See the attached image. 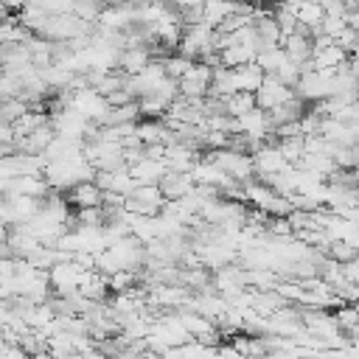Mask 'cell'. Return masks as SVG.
<instances>
[{
    "label": "cell",
    "instance_id": "1",
    "mask_svg": "<svg viewBox=\"0 0 359 359\" xmlns=\"http://www.w3.org/2000/svg\"><path fill=\"white\" fill-rule=\"evenodd\" d=\"M292 98H297V90L289 87V84H283L275 73H266L264 84H261L258 93H255V101H258V107H264V109H272V107L286 104V101H292Z\"/></svg>",
    "mask_w": 359,
    "mask_h": 359
},
{
    "label": "cell",
    "instance_id": "5",
    "mask_svg": "<svg viewBox=\"0 0 359 359\" xmlns=\"http://www.w3.org/2000/svg\"><path fill=\"white\" fill-rule=\"evenodd\" d=\"M70 202L76 208H90V205H104V188L95 180L87 182H76L70 188Z\"/></svg>",
    "mask_w": 359,
    "mask_h": 359
},
{
    "label": "cell",
    "instance_id": "14",
    "mask_svg": "<svg viewBox=\"0 0 359 359\" xmlns=\"http://www.w3.org/2000/svg\"><path fill=\"white\" fill-rule=\"evenodd\" d=\"M286 48L283 45H278V48H266V50H258V56H255V62L266 70V73H275L283 62H286Z\"/></svg>",
    "mask_w": 359,
    "mask_h": 359
},
{
    "label": "cell",
    "instance_id": "17",
    "mask_svg": "<svg viewBox=\"0 0 359 359\" xmlns=\"http://www.w3.org/2000/svg\"><path fill=\"white\" fill-rule=\"evenodd\" d=\"M334 317H337V323H339L342 331H351L359 323V303H339V309H337Z\"/></svg>",
    "mask_w": 359,
    "mask_h": 359
},
{
    "label": "cell",
    "instance_id": "9",
    "mask_svg": "<svg viewBox=\"0 0 359 359\" xmlns=\"http://www.w3.org/2000/svg\"><path fill=\"white\" fill-rule=\"evenodd\" d=\"M255 56H258V48H255V45H250V42H236V45H230V48L222 50V65H227V67H241V65H247V62H255Z\"/></svg>",
    "mask_w": 359,
    "mask_h": 359
},
{
    "label": "cell",
    "instance_id": "4",
    "mask_svg": "<svg viewBox=\"0 0 359 359\" xmlns=\"http://www.w3.org/2000/svg\"><path fill=\"white\" fill-rule=\"evenodd\" d=\"M196 163H199V157H196V149L191 143L177 140V143L165 146V165L171 171H194Z\"/></svg>",
    "mask_w": 359,
    "mask_h": 359
},
{
    "label": "cell",
    "instance_id": "8",
    "mask_svg": "<svg viewBox=\"0 0 359 359\" xmlns=\"http://www.w3.org/2000/svg\"><path fill=\"white\" fill-rule=\"evenodd\" d=\"M264 79H266V70H264L258 62H247V65L236 67V87H238V90L258 93V87L264 84Z\"/></svg>",
    "mask_w": 359,
    "mask_h": 359
},
{
    "label": "cell",
    "instance_id": "2",
    "mask_svg": "<svg viewBox=\"0 0 359 359\" xmlns=\"http://www.w3.org/2000/svg\"><path fill=\"white\" fill-rule=\"evenodd\" d=\"M81 264L76 261H59L50 266V286L56 294H76L79 292V278H81Z\"/></svg>",
    "mask_w": 359,
    "mask_h": 359
},
{
    "label": "cell",
    "instance_id": "20",
    "mask_svg": "<svg viewBox=\"0 0 359 359\" xmlns=\"http://www.w3.org/2000/svg\"><path fill=\"white\" fill-rule=\"evenodd\" d=\"M351 73L359 79V56H356V53H353V59H351Z\"/></svg>",
    "mask_w": 359,
    "mask_h": 359
},
{
    "label": "cell",
    "instance_id": "7",
    "mask_svg": "<svg viewBox=\"0 0 359 359\" xmlns=\"http://www.w3.org/2000/svg\"><path fill=\"white\" fill-rule=\"evenodd\" d=\"M129 171H132V177H135L137 182H160L163 174L168 171V165H165V160L143 157V160H137L135 165H129Z\"/></svg>",
    "mask_w": 359,
    "mask_h": 359
},
{
    "label": "cell",
    "instance_id": "12",
    "mask_svg": "<svg viewBox=\"0 0 359 359\" xmlns=\"http://www.w3.org/2000/svg\"><path fill=\"white\" fill-rule=\"evenodd\" d=\"M137 101H140V112H143L146 118H163V115L168 112V107L174 104V101L163 98L160 93H146V95H140Z\"/></svg>",
    "mask_w": 359,
    "mask_h": 359
},
{
    "label": "cell",
    "instance_id": "21",
    "mask_svg": "<svg viewBox=\"0 0 359 359\" xmlns=\"http://www.w3.org/2000/svg\"><path fill=\"white\" fill-rule=\"evenodd\" d=\"M353 182H356V188H359V163L353 165Z\"/></svg>",
    "mask_w": 359,
    "mask_h": 359
},
{
    "label": "cell",
    "instance_id": "3",
    "mask_svg": "<svg viewBox=\"0 0 359 359\" xmlns=\"http://www.w3.org/2000/svg\"><path fill=\"white\" fill-rule=\"evenodd\" d=\"M252 157H255V171H258L261 177L278 174V171H283L286 165H292V163L283 157L280 146H272V143H264L261 149H255Z\"/></svg>",
    "mask_w": 359,
    "mask_h": 359
},
{
    "label": "cell",
    "instance_id": "6",
    "mask_svg": "<svg viewBox=\"0 0 359 359\" xmlns=\"http://www.w3.org/2000/svg\"><path fill=\"white\" fill-rule=\"evenodd\" d=\"M149 62H151V50H149L146 45H135V48H123V50H121L118 67H121L123 73L135 76V73H140Z\"/></svg>",
    "mask_w": 359,
    "mask_h": 359
},
{
    "label": "cell",
    "instance_id": "10",
    "mask_svg": "<svg viewBox=\"0 0 359 359\" xmlns=\"http://www.w3.org/2000/svg\"><path fill=\"white\" fill-rule=\"evenodd\" d=\"M345 48L334 39L331 45H325V48H317L314 53H311V62H314V70H320V67H339L342 62H348L345 59Z\"/></svg>",
    "mask_w": 359,
    "mask_h": 359
},
{
    "label": "cell",
    "instance_id": "13",
    "mask_svg": "<svg viewBox=\"0 0 359 359\" xmlns=\"http://www.w3.org/2000/svg\"><path fill=\"white\" fill-rule=\"evenodd\" d=\"M278 146H280L283 157H286L292 165H297V163L303 160V154H306V135H297V137H280Z\"/></svg>",
    "mask_w": 359,
    "mask_h": 359
},
{
    "label": "cell",
    "instance_id": "16",
    "mask_svg": "<svg viewBox=\"0 0 359 359\" xmlns=\"http://www.w3.org/2000/svg\"><path fill=\"white\" fill-rule=\"evenodd\" d=\"M163 62H165V70H168V76L180 81V79H182V76L191 70V65H194L196 59H191V56H185V53H168Z\"/></svg>",
    "mask_w": 359,
    "mask_h": 359
},
{
    "label": "cell",
    "instance_id": "11",
    "mask_svg": "<svg viewBox=\"0 0 359 359\" xmlns=\"http://www.w3.org/2000/svg\"><path fill=\"white\" fill-rule=\"evenodd\" d=\"M252 107H258V101H255V93H250V90H238V93H233V95H227L224 98V112H230V115H244V112H250Z\"/></svg>",
    "mask_w": 359,
    "mask_h": 359
},
{
    "label": "cell",
    "instance_id": "19",
    "mask_svg": "<svg viewBox=\"0 0 359 359\" xmlns=\"http://www.w3.org/2000/svg\"><path fill=\"white\" fill-rule=\"evenodd\" d=\"M342 272H345V278H348L351 283H359V255L351 258V261H345V264H342Z\"/></svg>",
    "mask_w": 359,
    "mask_h": 359
},
{
    "label": "cell",
    "instance_id": "15",
    "mask_svg": "<svg viewBox=\"0 0 359 359\" xmlns=\"http://www.w3.org/2000/svg\"><path fill=\"white\" fill-rule=\"evenodd\" d=\"M107 280H109V292L118 294V292H129V289H135L137 275H135V269L121 266V269H115L112 275H107Z\"/></svg>",
    "mask_w": 359,
    "mask_h": 359
},
{
    "label": "cell",
    "instance_id": "18",
    "mask_svg": "<svg viewBox=\"0 0 359 359\" xmlns=\"http://www.w3.org/2000/svg\"><path fill=\"white\" fill-rule=\"evenodd\" d=\"M328 255L334 258V261H351V258H356L359 255V250L351 244V241H345V238H337V241H331V250H328Z\"/></svg>",
    "mask_w": 359,
    "mask_h": 359
}]
</instances>
